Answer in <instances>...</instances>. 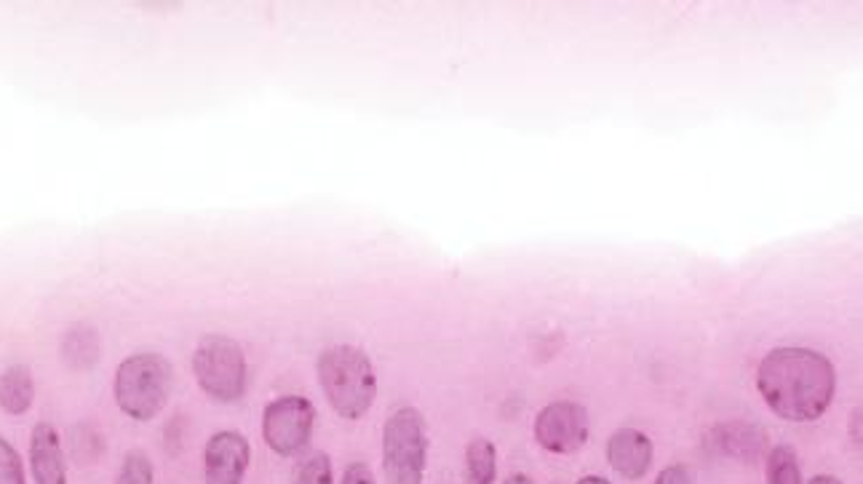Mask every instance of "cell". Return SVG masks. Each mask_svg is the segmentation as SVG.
I'll return each instance as SVG.
<instances>
[{"label": "cell", "instance_id": "6da1fadb", "mask_svg": "<svg viewBox=\"0 0 863 484\" xmlns=\"http://www.w3.org/2000/svg\"><path fill=\"white\" fill-rule=\"evenodd\" d=\"M757 388L778 418L807 423L829 410L837 391V372L818 351L775 348L759 364Z\"/></svg>", "mask_w": 863, "mask_h": 484}, {"label": "cell", "instance_id": "7a4b0ae2", "mask_svg": "<svg viewBox=\"0 0 863 484\" xmlns=\"http://www.w3.org/2000/svg\"><path fill=\"white\" fill-rule=\"evenodd\" d=\"M318 383L332 410L345 420L364 418L375 402L377 378L372 361L356 345H332L318 356Z\"/></svg>", "mask_w": 863, "mask_h": 484}, {"label": "cell", "instance_id": "3957f363", "mask_svg": "<svg viewBox=\"0 0 863 484\" xmlns=\"http://www.w3.org/2000/svg\"><path fill=\"white\" fill-rule=\"evenodd\" d=\"M174 370L158 353H134L115 372V402L131 420H153L166 407Z\"/></svg>", "mask_w": 863, "mask_h": 484}, {"label": "cell", "instance_id": "277c9868", "mask_svg": "<svg viewBox=\"0 0 863 484\" xmlns=\"http://www.w3.org/2000/svg\"><path fill=\"white\" fill-rule=\"evenodd\" d=\"M428 431L415 407L396 410L383 431V466L388 484H423Z\"/></svg>", "mask_w": 863, "mask_h": 484}, {"label": "cell", "instance_id": "5b68a950", "mask_svg": "<svg viewBox=\"0 0 863 484\" xmlns=\"http://www.w3.org/2000/svg\"><path fill=\"white\" fill-rule=\"evenodd\" d=\"M193 372L201 391L217 402H238L246 391V356L236 340L206 335L193 353Z\"/></svg>", "mask_w": 863, "mask_h": 484}, {"label": "cell", "instance_id": "8992f818", "mask_svg": "<svg viewBox=\"0 0 863 484\" xmlns=\"http://www.w3.org/2000/svg\"><path fill=\"white\" fill-rule=\"evenodd\" d=\"M313 423H316V410L305 396H281L265 407L262 436L270 450L289 458L305 450L313 434Z\"/></svg>", "mask_w": 863, "mask_h": 484}, {"label": "cell", "instance_id": "52a82bcc", "mask_svg": "<svg viewBox=\"0 0 863 484\" xmlns=\"http://www.w3.org/2000/svg\"><path fill=\"white\" fill-rule=\"evenodd\" d=\"M535 439L540 447L556 455L580 450L588 439V412L583 404L554 402L540 410L535 420Z\"/></svg>", "mask_w": 863, "mask_h": 484}, {"label": "cell", "instance_id": "ba28073f", "mask_svg": "<svg viewBox=\"0 0 863 484\" xmlns=\"http://www.w3.org/2000/svg\"><path fill=\"white\" fill-rule=\"evenodd\" d=\"M252 460V447L238 431H217L206 442L204 479L206 484H241Z\"/></svg>", "mask_w": 863, "mask_h": 484}, {"label": "cell", "instance_id": "9c48e42d", "mask_svg": "<svg viewBox=\"0 0 863 484\" xmlns=\"http://www.w3.org/2000/svg\"><path fill=\"white\" fill-rule=\"evenodd\" d=\"M607 458L612 468L626 479H642L652 463V442L650 436L636 431V428H620L610 436L607 444Z\"/></svg>", "mask_w": 863, "mask_h": 484}, {"label": "cell", "instance_id": "30bf717a", "mask_svg": "<svg viewBox=\"0 0 863 484\" xmlns=\"http://www.w3.org/2000/svg\"><path fill=\"white\" fill-rule=\"evenodd\" d=\"M30 466H33L35 484H67V466L59 444L57 428L49 423H38L30 439Z\"/></svg>", "mask_w": 863, "mask_h": 484}, {"label": "cell", "instance_id": "8fae6325", "mask_svg": "<svg viewBox=\"0 0 863 484\" xmlns=\"http://www.w3.org/2000/svg\"><path fill=\"white\" fill-rule=\"evenodd\" d=\"M33 372L25 364H14L0 375V407L9 415H25L33 407Z\"/></svg>", "mask_w": 863, "mask_h": 484}, {"label": "cell", "instance_id": "7c38bea8", "mask_svg": "<svg viewBox=\"0 0 863 484\" xmlns=\"http://www.w3.org/2000/svg\"><path fill=\"white\" fill-rule=\"evenodd\" d=\"M62 356L73 370H86L99 359V337L94 329L75 327L62 340Z\"/></svg>", "mask_w": 863, "mask_h": 484}, {"label": "cell", "instance_id": "4fadbf2b", "mask_svg": "<svg viewBox=\"0 0 863 484\" xmlns=\"http://www.w3.org/2000/svg\"><path fill=\"white\" fill-rule=\"evenodd\" d=\"M465 474L468 484H492L497 474L495 444L487 439H473L465 450Z\"/></svg>", "mask_w": 863, "mask_h": 484}, {"label": "cell", "instance_id": "5bb4252c", "mask_svg": "<svg viewBox=\"0 0 863 484\" xmlns=\"http://www.w3.org/2000/svg\"><path fill=\"white\" fill-rule=\"evenodd\" d=\"M767 482L770 484H802V471H799L797 452L781 444L770 452L767 460Z\"/></svg>", "mask_w": 863, "mask_h": 484}, {"label": "cell", "instance_id": "9a60e30c", "mask_svg": "<svg viewBox=\"0 0 863 484\" xmlns=\"http://www.w3.org/2000/svg\"><path fill=\"white\" fill-rule=\"evenodd\" d=\"M292 484H332V460L326 452H313L294 468Z\"/></svg>", "mask_w": 863, "mask_h": 484}, {"label": "cell", "instance_id": "2e32d148", "mask_svg": "<svg viewBox=\"0 0 863 484\" xmlns=\"http://www.w3.org/2000/svg\"><path fill=\"white\" fill-rule=\"evenodd\" d=\"M115 484H153V463L142 450H131L123 458Z\"/></svg>", "mask_w": 863, "mask_h": 484}, {"label": "cell", "instance_id": "e0dca14e", "mask_svg": "<svg viewBox=\"0 0 863 484\" xmlns=\"http://www.w3.org/2000/svg\"><path fill=\"white\" fill-rule=\"evenodd\" d=\"M0 484H27L19 452L0 436Z\"/></svg>", "mask_w": 863, "mask_h": 484}, {"label": "cell", "instance_id": "ac0fdd59", "mask_svg": "<svg viewBox=\"0 0 863 484\" xmlns=\"http://www.w3.org/2000/svg\"><path fill=\"white\" fill-rule=\"evenodd\" d=\"M342 484H375V474H372V468L367 463H351L345 468Z\"/></svg>", "mask_w": 863, "mask_h": 484}, {"label": "cell", "instance_id": "d6986e66", "mask_svg": "<svg viewBox=\"0 0 863 484\" xmlns=\"http://www.w3.org/2000/svg\"><path fill=\"white\" fill-rule=\"evenodd\" d=\"M655 484H693V474H690V468L684 466H668L666 471L655 479Z\"/></svg>", "mask_w": 863, "mask_h": 484}, {"label": "cell", "instance_id": "ffe728a7", "mask_svg": "<svg viewBox=\"0 0 863 484\" xmlns=\"http://www.w3.org/2000/svg\"><path fill=\"white\" fill-rule=\"evenodd\" d=\"M505 484H535V482H532L527 474H513V476H508V479H505Z\"/></svg>", "mask_w": 863, "mask_h": 484}, {"label": "cell", "instance_id": "44dd1931", "mask_svg": "<svg viewBox=\"0 0 863 484\" xmlns=\"http://www.w3.org/2000/svg\"><path fill=\"white\" fill-rule=\"evenodd\" d=\"M810 484H842V482H839L837 476H826V474H821V476H815V479H813V482H810Z\"/></svg>", "mask_w": 863, "mask_h": 484}, {"label": "cell", "instance_id": "7402d4cb", "mask_svg": "<svg viewBox=\"0 0 863 484\" xmlns=\"http://www.w3.org/2000/svg\"><path fill=\"white\" fill-rule=\"evenodd\" d=\"M578 484H610L607 479H602V476H583Z\"/></svg>", "mask_w": 863, "mask_h": 484}]
</instances>
